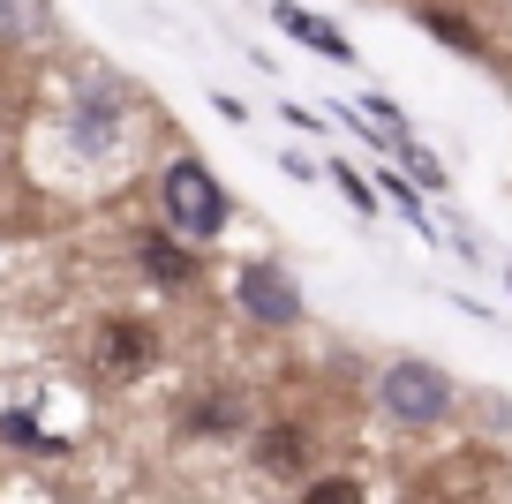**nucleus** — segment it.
I'll list each match as a JSON object with an SVG mask.
<instances>
[{"mask_svg": "<svg viewBox=\"0 0 512 504\" xmlns=\"http://www.w3.org/2000/svg\"><path fill=\"white\" fill-rule=\"evenodd\" d=\"M136 271H144L151 286H166V294H189V286L204 279V256L181 234H166V226H144V234H136Z\"/></svg>", "mask_w": 512, "mask_h": 504, "instance_id": "nucleus-5", "label": "nucleus"}, {"mask_svg": "<svg viewBox=\"0 0 512 504\" xmlns=\"http://www.w3.org/2000/svg\"><path fill=\"white\" fill-rule=\"evenodd\" d=\"M181 429H189V437H241V429H249V407H241V392H204V399H189Z\"/></svg>", "mask_w": 512, "mask_h": 504, "instance_id": "nucleus-9", "label": "nucleus"}, {"mask_svg": "<svg viewBox=\"0 0 512 504\" xmlns=\"http://www.w3.org/2000/svg\"><path fill=\"white\" fill-rule=\"evenodd\" d=\"M377 189L392 196V204H400V219H407V226H422V234H437V226H430V211H422V189H415V181L400 174V166H377Z\"/></svg>", "mask_w": 512, "mask_h": 504, "instance_id": "nucleus-12", "label": "nucleus"}, {"mask_svg": "<svg viewBox=\"0 0 512 504\" xmlns=\"http://www.w3.org/2000/svg\"><path fill=\"white\" fill-rule=\"evenodd\" d=\"M332 174H339V196H347V204L362 211V219H377V189H369V181L354 174V166H332Z\"/></svg>", "mask_w": 512, "mask_h": 504, "instance_id": "nucleus-15", "label": "nucleus"}, {"mask_svg": "<svg viewBox=\"0 0 512 504\" xmlns=\"http://www.w3.org/2000/svg\"><path fill=\"white\" fill-rule=\"evenodd\" d=\"M272 23H279V31H287V38H302L309 53H324V61H339V68L354 61V46H347V38H339L332 23L317 16V8H302V0H279V8H272Z\"/></svg>", "mask_w": 512, "mask_h": 504, "instance_id": "nucleus-7", "label": "nucleus"}, {"mask_svg": "<svg viewBox=\"0 0 512 504\" xmlns=\"http://www.w3.org/2000/svg\"><path fill=\"white\" fill-rule=\"evenodd\" d=\"M234 309L249 316L256 331H302L309 301H302V279H294L287 264L256 256V264H241V271H234Z\"/></svg>", "mask_w": 512, "mask_h": 504, "instance_id": "nucleus-4", "label": "nucleus"}, {"mask_svg": "<svg viewBox=\"0 0 512 504\" xmlns=\"http://www.w3.org/2000/svg\"><path fill=\"white\" fill-rule=\"evenodd\" d=\"M309 467V437L294 422H272L264 437H256V474H272V482H294V474Z\"/></svg>", "mask_w": 512, "mask_h": 504, "instance_id": "nucleus-8", "label": "nucleus"}, {"mask_svg": "<svg viewBox=\"0 0 512 504\" xmlns=\"http://www.w3.org/2000/svg\"><path fill=\"white\" fill-rule=\"evenodd\" d=\"M0 444H16V452H68V444H61V437H46V429H38L23 407L0 414Z\"/></svg>", "mask_w": 512, "mask_h": 504, "instance_id": "nucleus-13", "label": "nucleus"}, {"mask_svg": "<svg viewBox=\"0 0 512 504\" xmlns=\"http://www.w3.org/2000/svg\"><path fill=\"white\" fill-rule=\"evenodd\" d=\"M53 0H0V46H46Z\"/></svg>", "mask_w": 512, "mask_h": 504, "instance_id": "nucleus-10", "label": "nucleus"}, {"mask_svg": "<svg viewBox=\"0 0 512 504\" xmlns=\"http://www.w3.org/2000/svg\"><path fill=\"white\" fill-rule=\"evenodd\" d=\"M159 226L181 234L189 249H211V241L234 226V196L219 189V174H211L196 151H174L159 166Z\"/></svg>", "mask_w": 512, "mask_h": 504, "instance_id": "nucleus-1", "label": "nucleus"}, {"mask_svg": "<svg viewBox=\"0 0 512 504\" xmlns=\"http://www.w3.org/2000/svg\"><path fill=\"white\" fill-rule=\"evenodd\" d=\"M392 151H400V166H407V181H415V189H445V158H430L415 136H400Z\"/></svg>", "mask_w": 512, "mask_h": 504, "instance_id": "nucleus-14", "label": "nucleus"}, {"mask_svg": "<svg viewBox=\"0 0 512 504\" xmlns=\"http://www.w3.org/2000/svg\"><path fill=\"white\" fill-rule=\"evenodd\" d=\"M369 407H377L392 429H445L452 414H460V384H452V369L422 362V354H400V362L377 369Z\"/></svg>", "mask_w": 512, "mask_h": 504, "instance_id": "nucleus-2", "label": "nucleus"}, {"mask_svg": "<svg viewBox=\"0 0 512 504\" xmlns=\"http://www.w3.org/2000/svg\"><path fill=\"white\" fill-rule=\"evenodd\" d=\"M475 422H482V429H497V437H512V399L482 392V399H475Z\"/></svg>", "mask_w": 512, "mask_h": 504, "instance_id": "nucleus-16", "label": "nucleus"}, {"mask_svg": "<svg viewBox=\"0 0 512 504\" xmlns=\"http://www.w3.org/2000/svg\"><path fill=\"white\" fill-rule=\"evenodd\" d=\"M422 31H430L437 46L467 53V61H482V53H490V46H482V31H475V23H467V16H452V8H437V0L422 8Z\"/></svg>", "mask_w": 512, "mask_h": 504, "instance_id": "nucleus-11", "label": "nucleus"}, {"mask_svg": "<svg viewBox=\"0 0 512 504\" xmlns=\"http://www.w3.org/2000/svg\"><path fill=\"white\" fill-rule=\"evenodd\" d=\"M91 347H98V369H113V377H144V369H159V331L136 324V316H106Z\"/></svg>", "mask_w": 512, "mask_h": 504, "instance_id": "nucleus-6", "label": "nucleus"}, {"mask_svg": "<svg viewBox=\"0 0 512 504\" xmlns=\"http://www.w3.org/2000/svg\"><path fill=\"white\" fill-rule=\"evenodd\" d=\"M128 128H136V91L113 83V76H91L61 106V143H68V158H83V166H106V158L128 143Z\"/></svg>", "mask_w": 512, "mask_h": 504, "instance_id": "nucleus-3", "label": "nucleus"}]
</instances>
